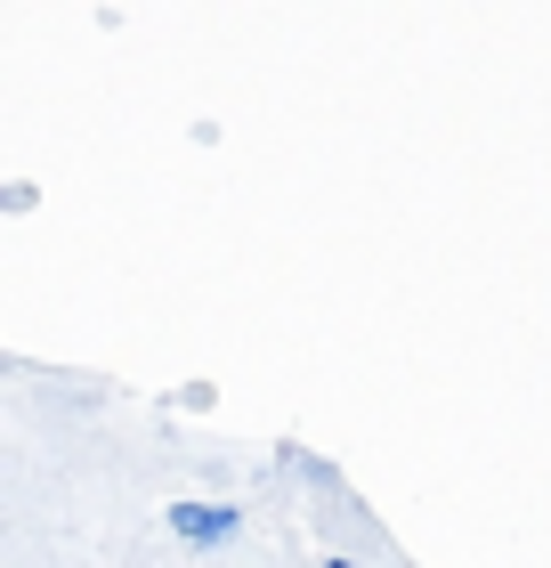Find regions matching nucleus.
I'll return each instance as SVG.
<instances>
[{
  "mask_svg": "<svg viewBox=\"0 0 551 568\" xmlns=\"http://www.w3.org/2000/svg\"><path fill=\"white\" fill-rule=\"evenodd\" d=\"M325 568H357V560H325Z\"/></svg>",
  "mask_w": 551,
  "mask_h": 568,
  "instance_id": "obj_2",
  "label": "nucleus"
},
{
  "mask_svg": "<svg viewBox=\"0 0 551 568\" xmlns=\"http://www.w3.org/2000/svg\"><path fill=\"white\" fill-rule=\"evenodd\" d=\"M171 528L187 536V545H227V536L244 528V511L235 504H171Z\"/></svg>",
  "mask_w": 551,
  "mask_h": 568,
  "instance_id": "obj_1",
  "label": "nucleus"
}]
</instances>
